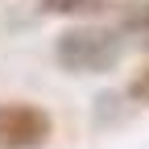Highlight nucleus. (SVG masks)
<instances>
[{
    "mask_svg": "<svg viewBox=\"0 0 149 149\" xmlns=\"http://www.w3.org/2000/svg\"><path fill=\"white\" fill-rule=\"evenodd\" d=\"M120 29L128 33V37H137V42L149 50V4H133L124 13V21H120Z\"/></svg>",
    "mask_w": 149,
    "mask_h": 149,
    "instance_id": "nucleus-3",
    "label": "nucleus"
},
{
    "mask_svg": "<svg viewBox=\"0 0 149 149\" xmlns=\"http://www.w3.org/2000/svg\"><path fill=\"white\" fill-rule=\"evenodd\" d=\"M46 13H58V17H74V13H91V8H104V0H37Z\"/></svg>",
    "mask_w": 149,
    "mask_h": 149,
    "instance_id": "nucleus-4",
    "label": "nucleus"
},
{
    "mask_svg": "<svg viewBox=\"0 0 149 149\" xmlns=\"http://www.w3.org/2000/svg\"><path fill=\"white\" fill-rule=\"evenodd\" d=\"M128 95H133V100H145V104H149V66L137 74L133 83H128Z\"/></svg>",
    "mask_w": 149,
    "mask_h": 149,
    "instance_id": "nucleus-5",
    "label": "nucleus"
},
{
    "mask_svg": "<svg viewBox=\"0 0 149 149\" xmlns=\"http://www.w3.org/2000/svg\"><path fill=\"white\" fill-rule=\"evenodd\" d=\"M54 133V120L46 108L25 100L0 104V149H42Z\"/></svg>",
    "mask_w": 149,
    "mask_h": 149,
    "instance_id": "nucleus-2",
    "label": "nucleus"
},
{
    "mask_svg": "<svg viewBox=\"0 0 149 149\" xmlns=\"http://www.w3.org/2000/svg\"><path fill=\"white\" fill-rule=\"evenodd\" d=\"M120 54H124L120 33L100 25H74L54 42V58L70 74H104L120 62Z\"/></svg>",
    "mask_w": 149,
    "mask_h": 149,
    "instance_id": "nucleus-1",
    "label": "nucleus"
}]
</instances>
